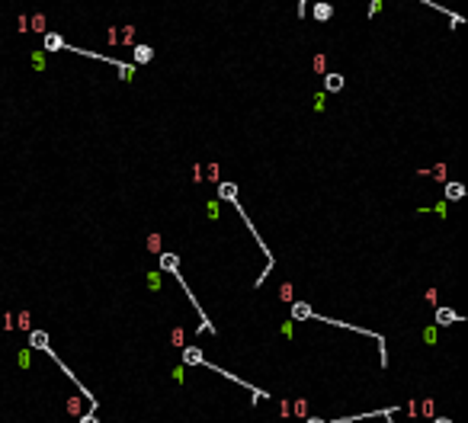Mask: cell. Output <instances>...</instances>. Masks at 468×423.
<instances>
[{
  "label": "cell",
  "mask_w": 468,
  "mask_h": 423,
  "mask_svg": "<svg viewBox=\"0 0 468 423\" xmlns=\"http://www.w3.org/2000/svg\"><path fill=\"white\" fill-rule=\"evenodd\" d=\"M462 192H465L462 186H449V199H458V196H462Z\"/></svg>",
  "instance_id": "cell-3"
},
{
  "label": "cell",
  "mask_w": 468,
  "mask_h": 423,
  "mask_svg": "<svg viewBox=\"0 0 468 423\" xmlns=\"http://www.w3.org/2000/svg\"><path fill=\"white\" fill-rule=\"evenodd\" d=\"M315 16H318V20H327V16H331V7H327V4H318V7H315Z\"/></svg>",
  "instance_id": "cell-1"
},
{
  "label": "cell",
  "mask_w": 468,
  "mask_h": 423,
  "mask_svg": "<svg viewBox=\"0 0 468 423\" xmlns=\"http://www.w3.org/2000/svg\"><path fill=\"white\" fill-rule=\"evenodd\" d=\"M327 87H331V90H340V87H343V77H331V81H327Z\"/></svg>",
  "instance_id": "cell-2"
}]
</instances>
